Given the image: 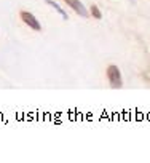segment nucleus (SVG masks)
Segmentation results:
<instances>
[{"label": "nucleus", "mask_w": 150, "mask_h": 163, "mask_svg": "<svg viewBox=\"0 0 150 163\" xmlns=\"http://www.w3.org/2000/svg\"><path fill=\"white\" fill-rule=\"evenodd\" d=\"M46 5H50L51 8H54V10H56V11L59 13V15L62 16V19H69V16H67V13H65V11H64V10H62V8H61V7H59L56 2H53V0H46Z\"/></svg>", "instance_id": "obj_4"}, {"label": "nucleus", "mask_w": 150, "mask_h": 163, "mask_svg": "<svg viewBox=\"0 0 150 163\" xmlns=\"http://www.w3.org/2000/svg\"><path fill=\"white\" fill-rule=\"evenodd\" d=\"M90 15H91L94 19H101V18H102V13H101V10H99L98 5H91V8H90Z\"/></svg>", "instance_id": "obj_5"}, {"label": "nucleus", "mask_w": 150, "mask_h": 163, "mask_svg": "<svg viewBox=\"0 0 150 163\" xmlns=\"http://www.w3.org/2000/svg\"><path fill=\"white\" fill-rule=\"evenodd\" d=\"M64 2L67 3V7H70L77 15H80L81 18H88L90 13L86 11V8L83 7V3L80 2V0H64Z\"/></svg>", "instance_id": "obj_3"}, {"label": "nucleus", "mask_w": 150, "mask_h": 163, "mask_svg": "<svg viewBox=\"0 0 150 163\" xmlns=\"http://www.w3.org/2000/svg\"><path fill=\"white\" fill-rule=\"evenodd\" d=\"M105 75H107V80L110 83L112 88H121L123 86V80H121V72L117 66H109L107 71H105Z\"/></svg>", "instance_id": "obj_1"}, {"label": "nucleus", "mask_w": 150, "mask_h": 163, "mask_svg": "<svg viewBox=\"0 0 150 163\" xmlns=\"http://www.w3.org/2000/svg\"><path fill=\"white\" fill-rule=\"evenodd\" d=\"M21 19H22V22L24 24H27L31 27V29H34V31H37V32H40L42 31V24L38 22V19L32 15L31 11H21Z\"/></svg>", "instance_id": "obj_2"}]
</instances>
